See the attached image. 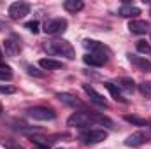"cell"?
Wrapping results in <instances>:
<instances>
[{
  "mask_svg": "<svg viewBox=\"0 0 151 149\" xmlns=\"http://www.w3.org/2000/svg\"><path fill=\"white\" fill-rule=\"evenodd\" d=\"M2 56H4V54H2V49H0V60H2Z\"/></svg>",
  "mask_w": 151,
  "mask_h": 149,
  "instance_id": "29",
  "label": "cell"
},
{
  "mask_svg": "<svg viewBox=\"0 0 151 149\" xmlns=\"http://www.w3.org/2000/svg\"><path fill=\"white\" fill-rule=\"evenodd\" d=\"M79 139L83 140V144L91 146V144H99V142L106 140V139H107V132H106V130H100V128H93V130L83 132Z\"/></svg>",
  "mask_w": 151,
  "mask_h": 149,
  "instance_id": "3",
  "label": "cell"
},
{
  "mask_svg": "<svg viewBox=\"0 0 151 149\" xmlns=\"http://www.w3.org/2000/svg\"><path fill=\"white\" fill-rule=\"evenodd\" d=\"M27 114L35 119V121H53L56 117V112L49 107H42V105H37V107H30Z\"/></svg>",
  "mask_w": 151,
  "mask_h": 149,
  "instance_id": "4",
  "label": "cell"
},
{
  "mask_svg": "<svg viewBox=\"0 0 151 149\" xmlns=\"http://www.w3.org/2000/svg\"><path fill=\"white\" fill-rule=\"evenodd\" d=\"M128 60L134 67H137L142 72H151V62L146 56H137V54H128Z\"/></svg>",
  "mask_w": 151,
  "mask_h": 149,
  "instance_id": "10",
  "label": "cell"
},
{
  "mask_svg": "<svg viewBox=\"0 0 151 149\" xmlns=\"http://www.w3.org/2000/svg\"><path fill=\"white\" fill-rule=\"evenodd\" d=\"M65 30H67V19L65 18H53V19H47L44 23V32L47 35L63 34Z\"/></svg>",
  "mask_w": 151,
  "mask_h": 149,
  "instance_id": "5",
  "label": "cell"
},
{
  "mask_svg": "<svg viewBox=\"0 0 151 149\" xmlns=\"http://www.w3.org/2000/svg\"><path fill=\"white\" fill-rule=\"evenodd\" d=\"M25 28H27L28 32H32V34H37L39 32V21H35V19H34V21H28V23L25 25Z\"/></svg>",
  "mask_w": 151,
  "mask_h": 149,
  "instance_id": "24",
  "label": "cell"
},
{
  "mask_svg": "<svg viewBox=\"0 0 151 149\" xmlns=\"http://www.w3.org/2000/svg\"><path fill=\"white\" fill-rule=\"evenodd\" d=\"M139 91L146 97V98H151V81H144L139 84Z\"/></svg>",
  "mask_w": 151,
  "mask_h": 149,
  "instance_id": "21",
  "label": "cell"
},
{
  "mask_svg": "<svg viewBox=\"0 0 151 149\" xmlns=\"http://www.w3.org/2000/svg\"><path fill=\"white\" fill-rule=\"evenodd\" d=\"M137 51H141V53H144V54H151V46L146 40H139V42H137Z\"/></svg>",
  "mask_w": 151,
  "mask_h": 149,
  "instance_id": "22",
  "label": "cell"
},
{
  "mask_svg": "<svg viewBox=\"0 0 151 149\" xmlns=\"http://www.w3.org/2000/svg\"><path fill=\"white\" fill-rule=\"evenodd\" d=\"M4 146H5V148H11V149H23L19 144H14V142H11V140H4Z\"/></svg>",
  "mask_w": 151,
  "mask_h": 149,
  "instance_id": "27",
  "label": "cell"
},
{
  "mask_svg": "<svg viewBox=\"0 0 151 149\" xmlns=\"http://www.w3.org/2000/svg\"><path fill=\"white\" fill-rule=\"evenodd\" d=\"M16 90L14 88H11V86H0V93H4V95H11V93H14Z\"/></svg>",
  "mask_w": 151,
  "mask_h": 149,
  "instance_id": "26",
  "label": "cell"
},
{
  "mask_svg": "<svg viewBox=\"0 0 151 149\" xmlns=\"http://www.w3.org/2000/svg\"><path fill=\"white\" fill-rule=\"evenodd\" d=\"M148 142H150V137L144 132H137V133H132V135L127 137L125 146H128V148H139V146L148 144Z\"/></svg>",
  "mask_w": 151,
  "mask_h": 149,
  "instance_id": "9",
  "label": "cell"
},
{
  "mask_svg": "<svg viewBox=\"0 0 151 149\" xmlns=\"http://www.w3.org/2000/svg\"><path fill=\"white\" fill-rule=\"evenodd\" d=\"M39 65L44 70H60L63 67V63L58 62V60H55V58H40L39 60Z\"/></svg>",
  "mask_w": 151,
  "mask_h": 149,
  "instance_id": "17",
  "label": "cell"
},
{
  "mask_svg": "<svg viewBox=\"0 0 151 149\" xmlns=\"http://www.w3.org/2000/svg\"><path fill=\"white\" fill-rule=\"evenodd\" d=\"M32 149H49V146L47 144H35Z\"/></svg>",
  "mask_w": 151,
  "mask_h": 149,
  "instance_id": "28",
  "label": "cell"
},
{
  "mask_svg": "<svg viewBox=\"0 0 151 149\" xmlns=\"http://www.w3.org/2000/svg\"><path fill=\"white\" fill-rule=\"evenodd\" d=\"M11 79H12V72H11V67L0 69V81H11Z\"/></svg>",
  "mask_w": 151,
  "mask_h": 149,
  "instance_id": "23",
  "label": "cell"
},
{
  "mask_svg": "<svg viewBox=\"0 0 151 149\" xmlns=\"http://www.w3.org/2000/svg\"><path fill=\"white\" fill-rule=\"evenodd\" d=\"M150 23L144 21V19H132L128 23V30L132 34H137V35H142V34H148L150 32Z\"/></svg>",
  "mask_w": 151,
  "mask_h": 149,
  "instance_id": "11",
  "label": "cell"
},
{
  "mask_svg": "<svg viewBox=\"0 0 151 149\" xmlns=\"http://www.w3.org/2000/svg\"><path fill=\"white\" fill-rule=\"evenodd\" d=\"M107 60H109V58H106V56L91 54V53H88V54L83 56V62H84L86 65H90V67H104V65L107 63Z\"/></svg>",
  "mask_w": 151,
  "mask_h": 149,
  "instance_id": "12",
  "label": "cell"
},
{
  "mask_svg": "<svg viewBox=\"0 0 151 149\" xmlns=\"http://www.w3.org/2000/svg\"><path fill=\"white\" fill-rule=\"evenodd\" d=\"M27 70H28V74H30V75H35V77H44V72H40L39 69L32 67V65H27Z\"/></svg>",
  "mask_w": 151,
  "mask_h": 149,
  "instance_id": "25",
  "label": "cell"
},
{
  "mask_svg": "<svg viewBox=\"0 0 151 149\" xmlns=\"http://www.w3.org/2000/svg\"><path fill=\"white\" fill-rule=\"evenodd\" d=\"M83 46L91 53V54H100V56H106V58H109L111 56V51H109V47H106L102 42H99V40H93V39H84L83 40Z\"/></svg>",
  "mask_w": 151,
  "mask_h": 149,
  "instance_id": "7",
  "label": "cell"
},
{
  "mask_svg": "<svg viewBox=\"0 0 151 149\" xmlns=\"http://www.w3.org/2000/svg\"><path fill=\"white\" fill-rule=\"evenodd\" d=\"M119 88H123V90H127V91H134V90H135V82H134V79H130V77H121V79H119Z\"/></svg>",
  "mask_w": 151,
  "mask_h": 149,
  "instance_id": "20",
  "label": "cell"
},
{
  "mask_svg": "<svg viewBox=\"0 0 151 149\" xmlns=\"http://www.w3.org/2000/svg\"><path fill=\"white\" fill-rule=\"evenodd\" d=\"M104 88L111 93V97H113L116 102H121V104H127V98L121 95V91H119V86L118 84H114V82H104Z\"/></svg>",
  "mask_w": 151,
  "mask_h": 149,
  "instance_id": "16",
  "label": "cell"
},
{
  "mask_svg": "<svg viewBox=\"0 0 151 149\" xmlns=\"http://www.w3.org/2000/svg\"><path fill=\"white\" fill-rule=\"evenodd\" d=\"M4 47H5V54H9V56H18V54H19V51H21L19 40H16L14 37L5 39V42H4Z\"/></svg>",
  "mask_w": 151,
  "mask_h": 149,
  "instance_id": "13",
  "label": "cell"
},
{
  "mask_svg": "<svg viewBox=\"0 0 151 149\" xmlns=\"http://www.w3.org/2000/svg\"><path fill=\"white\" fill-rule=\"evenodd\" d=\"M67 125H69V126H74V128H84V126H90V125H95V123H93L91 112L76 111V112H72V114L69 116Z\"/></svg>",
  "mask_w": 151,
  "mask_h": 149,
  "instance_id": "2",
  "label": "cell"
},
{
  "mask_svg": "<svg viewBox=\"0 0 151 149\" xmlns=\"http://www.w3.org/2000/svg\"><path fill=\"white\" fill-rule=\"evenodd\" d=\"M63 7H65V11H69V12H79V11H83L84 2H83V0H65V2H63Z\"/></svg>",
  "mask_w": 151,
  "mask_h": 149,
  "instance_id": "18",
  "label": "cell"
},
{
  "mask_svg": "<svg viewBox=\"0 0 151 149\" xmlns=\"http://www.w3.org/2000/svg\"><path fill=\"white\" fill-rule=\"evenodd\" d=\"M118 14H119V16H123V18H135V16H139V14H141V9H139V7H135V5H132V4H128V2H125V4L119 7Z\"/></svg>",
  "mask_w": 151,
  "mask_h": 149,
  "instance_id": "14",
  "label": "cell"
},
{
  "mask_svg": "<svg viewBox=\"0 0 151 149\" xmlns=\"http://www.w3.org/2000/svg\"><path fill=\"white\" fill-rule=\"evenodd\" d=\"M27 14H30V4H27V2H12L9 5V16H11V19L19 21Z\"/></svg>",
  "mask_w": 151,
  "mask_h": 149,
  "instance_id": "6",
  "label": "cell"
},
{
  "mask_svg": "<svg viewBox=\"0 0 151 149\" xmlns=\"http://www.w3.org/2000/svg\"><path fill=\"white\" fill-rule=\"evenodd\" d=\"M123 119H125L127 123L135 125V126H150V123H148L144 117H139V116H134V114H125Z\"/></svg>",
  "mask_w": 151,
  "mask_h": 149,
  "instance_id": "19",
  "label": "cell"
},
{
  "mask_svg": "<svg viewBox=\"0 0 151 149\" xmlns=\"http://www.w3.org/2000/svg\"><path fill=\"white\" fill-rule=\"evenodd\" d=\"M44 49L51 56H63L67 60H74L76 58L74 47L67 40H49V42L44 44Z\"/></svg>",
  "mask_w": 151,
  "mask_h": 149,
  "instance_id": "1",
  "label": "cell"
},
{
  "mask_svg": "<svg viewBox=\"0 0 151 149\" xmlns=\"http://www.w3.org/2000/svg\"><path fill=\"white\" fill-rule=\"evenodd\" d=\"M56 98L62 102V104H65V105H69V107H83V104L77 100V97L74 95H70V93H56Z\"/></svg>",
  "mask_w": 151,
  "mask_h": 149,
  "instance_id": "15",
  "label": "cell"
},
{
  "mask_svg": "<svg viewBox=\"0 0 151 149\" xmlns=\"http://www.w3.org/2000/svg\"><path fill=\"white\" fill-rule=\"evenodd\" d=\"M0 114H2V105H0Z\"/></svg>",
  "mask_w": 151,
  "mask_h": 149,
  "instance_id": "30",
  "label": "cell"
},
{
  "mask_svg": "<svg viewBox=\"0 0 151 149\" xmlns=\"http://www.w3.org/2000/svg\"><path fill=\"white\" fill-rule=\"evenodd\" d=\"M83 91L88 95V98H90V102L91 104H95V105H99V107H107V100L93 88V86H90V84H83Z\"/></svg>",
  "mask_w": 151,
  "mask_h": 149,
  "instance_id": "8",
  "label": "cell"
}]
</instances>
